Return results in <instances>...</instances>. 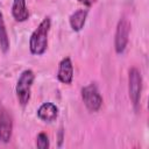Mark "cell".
<instances>
[{"label":"cell","mask_w":149,"mask_h":149,"mask_svg":"<svg viewBox=\"0 0 149 149\" xmlns=\"http://www.w3.org/2000/svg\"><path fill=\"white\" fill-rule=\"evenodd\" d=\"M51 28L50 16H45L37 28L31 33L29 38V50L33 55L41 56L47 51L48 48V35Z\"/></svg>","instance_id":"1"},{"label":"cell","mask_w":149,"mask_h":149,"mask_svg":"<svg viewBox=\"0 0 149 149\" xmlns=\"http://www.w3.org/2000/svg\"><path fill=\"white\" fill-rule=\"evenodd\" d=\"M35 80V73L33 70L27 69L24 71L21 72L17 81H16V86H15V93H16V99L19 101V104L24 107L28 105L29 100H30V95H31V87H33V83Z\"/></svg>","instance_id":"2"},{"label":"cell","mask_w":149,"mask_h":149,"mask_svg":"<svg viewBox=\"0 0 149 149\" xmlns=\"http://www.w3.org/2000/svg\"><path fill=\"white\" fill-rule=\"evenodd\" d=\"M142 93V76L139 69L132 68L128 72V94L135 111L139 109Z\"/></svg>","instance_id":"3"},{"label":"cell","mask_w":149,"mask_h":149,"mask_svg":"<svg viewBox=\"0 0 149 149\" xmlns=\"http://www.w3.org/2000/svg\"><path fill=\"white\" fill-rule=\"evenodd\" d=\"M84 105L90 112H98L102 106V97L99 92L98 86L94 83H90L84 86L80 91Z\"/></svg>","instance_id":"4"},{"label":"cell","mask_w":149,"mask_h":149,"mask_svg":"<svg viewBox=\"0 0 149 149\" xmlns=\"http://www.w3.org/2000/svg\"><path fill=\"white\" fill-rule=\"evenodd\" d=\"M129 33H130V22L127 17L122 16L116 24V30L114 36V49L116 54L121 55L125 52L129 40Z\"/></svg>","instance_id":"5"},{"label":"cell","mask_w":149,"mask_h":149,"mask_svg":"<svg viewBox=\"0 0 149 149\" xmlns=\"http://www.w3.org/2000/svg\"><path fill=\"white\" fill-rule=\"evenodd\" d=\"M13 134V119L10 113L2 108L0 111V142L8 143Z\"/></svg>","instance_id":"6"},{"label":"cell","mask_w":149,"mask_h":149,"mask_svg":"<svg viewBox=\"0 0 149 149\" xmlns=\"http://www.w3.org/2000/svg\"><path fill=\"white\" fill-rule=\"evenodd\" d=\"M57 79L66 85H70L73 80V64L70 57H64L61 59L57 70Z\"/></svg>","instance_id":"7"},{"label":"cell","mask_w":149,"mask_h":149,"mask_svg":"<svg viewBox=\"0 0 149 149\" xmlns=\"http://www.w3.org/2000/svg\"><path fill=\"white\" fill-rule=\"evenodd\" d=\"M37 118L43 122H52L58 116V107L50 101L43 102L36 111Z\"/></svg>","instance_id":"8"},{"label":"cell","mask_w":149,"mask_h":149,"mask_svg":"<svg viewBox=\"0 0 149 149\" xmlns=\"http://www.w3.org/2000/svg\"><path fill=\"white\" fill-rule=\"evenodd\" d=\"M87 15H88V9L87 8L77 9L76 12H73L70 15L69 23H70V27L72 28L73 31H80L84 28Z\"/></svg>","instance_id":"9"},{"label":"cell","mask_w":149,"mask_h":149,"mask_svg":"<svg viewBox=\"0 0 149 149\" xmlns=\"http://www.w3.org/2000/svg\"><path fill=\"white\" fill-rule=\"evenodd\" d=\"M12 15L17 22H24L29 19V10L27 8L26 0H13Z\"/></svg>","instance_id":"10"},{"label":"cell","mask_w":149,"mask_h":149,"mask_svg":"<svg viewBox=\"0 0 149 149\" xmlns=\"http://www.w3.org/2000/svg\"><path fill=\"white\" fill-rule=\"evenodd\" d=\"M9 37H8V33L6 29V24H5V20H3V15L0 12V49L2 52H7L9 50Z\"/></svg>","instance_id":"11"},{"label":"cell","mask_w":149,"mask_h":149,"mask_svg":"<svg viewBox=\"0 0 149 149\" xmlns=\"http://www.w3.org/2000/svg\"><path fill=\"white\" fill-rule=\"evenodd\" d=\"M36 147L38 149H48L50 147V141L49 137L45 133H40L36 137Z\"/></svg>","instance_id":"12"},{"label":"cell","mask_w":149,"mask_h":149,"mask_svg":"<svg viewBox=\"0 0 149 149\" xmlns=\"http://www.w3.org/2000/svg\"><path fill=\"white\" fill-rule=\"evenodd\" d=\"M80 3H83L84 6H86V7H91L93 3H95L97 2V0H78Z\"/></svg>","instance_id":"13"}]
</instances>
